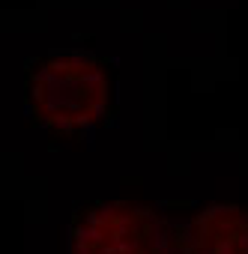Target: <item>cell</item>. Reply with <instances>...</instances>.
<instances>
[{
    "instance_id": "6da1fadb",
    "label": "cell",
    "mask_w": 248,
    "mask_h": 254,
    "mask_svg": "<svg viewBox=\"0 0 248 254\" xmlns=\"http://www.w3.org/2000/svg\"><path fill=\"white\" fill-rule=\"evenodd\" d=\"M24 105L30 126L51 138H81L114 114V69L96 54H45L27 63Z\"/></svg>"
},
{
    "instance_id": "7a4b0ae2",
    "label": "cell",
    "mask_w": 248,
    "mask_h": 254,
    "mask_svg": "<svg viewBox=\"0 0 248 254\" xmlns=\"http://www.w3.org/2000/svg\"><path fill=\"white\" fill-rule=\"evenodd\" d=\"M69 254H180L177 224L141 203H84L72 215Z\"/></svg>"
},
{
    "instance_id": "3957f363",
    "label": "cell",
    "mask_w": 248,
    "mask_h": 254,
    "mask_svg": "<svg viewBox=\"0 0 248 254\" xmlns=\"http://www.w3.org/2000/svg\"><path fill=\"white\" fill-rule=\"evenodd\" d=\"M180 254H248V206L212 203L191 221L177 224Z\"/></svg>"
}]
</instances>
